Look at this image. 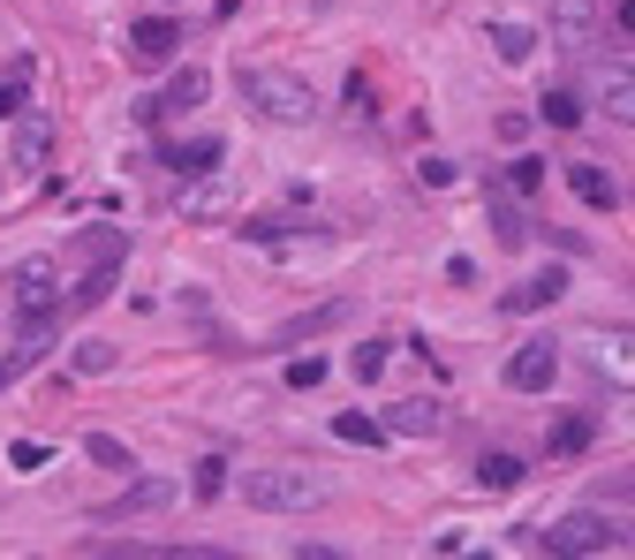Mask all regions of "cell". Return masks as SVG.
<instances>
[{"instance_id": "1", "label": "cell", "mask_w": 635, "mask_h": 560, "mask_svg": "<svg viewBox=\"0 0 635 560\" xmlns=\"http://www.w3.org/2000/svg\"><path fill=\"white\" fill-rule=\"evenodd\" d=\"M8 318H16V356L31 364V356L45 348V334H53V318H61V281H53L45 258L8 273Z\"/></svg>"}, {"instance_id": "2", "label": "cell", "mask_w": 635, "mask_h": 560, "mask_svg": "<svg viewBox=\"0 0 635 560\" xmlns=\"http://www.w3.org/2000/svg\"><path fill=\"white\" fill-rule=\"evenodd\" d=\"M235 84L250 99L265 122H280V130H303V122H318V91L288 77V69H235Z\"/></svg>"}, {"instance_id": "3", "label": "cell", "mask_w": 635, "mask_h": 560, "mask_svg": "<svg viewBox=\"0 0 635 560\" xmlns=\"http://www.w3.org/2000/svg\"><path fill=\"white\" fill-rule=\"evenodd\" d=\"M243 500L265 508V516H303L326 500V477L318 470H288V462H265V470H243Z\"/></svg>"}, {"instance_id": "4", "label": "cell", "mask_w": 635, "mask_h": 560, "mask_svg": "<svg viewBox=\"0 0 635 560\" xmlns=\"http://www.w3.org/2000/svg\"><path fill=\"white\" fill-rule=\"evenodd\" d=\"M605 546H628V522H605V516H560V522H545V553L552 560H591V553H605Z\"/></svg>"}, {"instance_id": "5", "label": "cell", "mask_w": 635, "mask_h": 560, "mask_svg": "<svg viewBox=\"0 0 635 560\" xmlns=\"http://www.w3.org/2000/svg\"><path fill=\"white\" fill-rule=\"evenodd\" d=\"M182 53V23L174 16H144V23H129V61H144V69H160Z\"/></svg>"}, {"instance_id": "6", "label": "cell", "mask_w": 635, "mask_h": 560, "mask_svg": "<svg viewBox=\"0 0 635 560\" xmlns=\"http://www.w3.org/2000/svg\"><path fill=\"white\" fill-rule=\"evenodd\" d=\"M340 318H348V303H318L310 318H288V326H273V334L250 342V348H257V356H288V348H303L310 334H326V326H340Z\"/></svg>"}, {"instance_id": "7", "label": "cell", "mask_w": 635, "mask_h": 560, "mask_svg": "<svg viewBox=\"0 0 635 560\" xmlns=\"http://www.w3.org/2000/svg\"><path fill=\"white\" fill-rule=\"evenodd\" d=\"M552 379H560V356H552V342H522L508 356V387L514 394H545Z\"/></svg>"}, {"instance_id": "8", "label": "cell", "mask_w": 635, "mask_h": 560, "mask_svg": "<svg viewBox=\"0 0 635 560\" xmlns=\"http://www.w3.org/2000/svg\"><path fill=\"white\" fill-rule=\"evenodd\" d=\"M167 508H174V485H167V477H136L114 508H99V522H136V516H167Z\"/></svg>"}, {"instance_id": "9", "label": "cell", "mask_w": 635, "mask_h": 560, "mask_svg": "<svg viewBox=\"0 0 635 560\" xmlns=\"http://www.w3.org/2000/svg\"><path fill=\"white\" fill-rule=\"evenodd\" d=\"M205 91H212V77L205 69H182L160 99H144V122H160V114H190V106H205Z\"/></svg>"}, {"instance_id": "10", "label": "cell", "mask_w": 635, "mask_h": 560, "mask_svg": "<svg viewBox=\"0 0 635 560\" xmlns=\"http://www.w3.org/2000/svg\"><path fill=\"white\" fill-rule=\"evenodd\" d=\"M552 39L560 45H591L597 39V0H552Z\"/></svg>"}, {"instance_id": "11", "label": "cell", "mask_w": 635, "mask_h": 560, "mask_svg": "<svg viewBox=\"0 0 635 560\" xmlns=\"http://www.w3.org/2000/svg\"><path fill=\"white\" fill-rule=\"evenodd\" d=\"M567 190H575L591 213H613V205H621V182H613L605 167H591V160H575V167H567Z\"/></svg>"}, {"instance_id": "12", "label": "cell", "mask_w": 635, "mask_h": 560, "mask_svg": "<svg viewBox=\"0 0 635 560\" xmlns=\"http://www.w3.org/2000/svg\"><path fill=\"white\" fill-rule=\"evenodd\" d=\"M386 431H401V439H431V431H439V401H393V409H386Z\"/></svg>"}, {"instance_id": "13", "label": "cell", "mask_w": 635, "mask_h": 560, "mask_svg": "<svg viewBox=\"0 0 635 560\" xmlns=\"http://www.w3.org/2000/svg\"><path fill=\"white\" fill-rule=\"evenodd\" d=\"M560 296H567V273H537V281H522V288H508L500 303H508L514 318H522V310H545V303H560Z\"/></svg>"}, {"instance_id": "14", "label": "cell", "mask_w": 635, "mask_h": 560, "mask_svg": "<svg viewBox=\"0 0 635 560\" xmlns=\"http://www.w3.org/2000/svg\"><path fill=\"white\" fill-rule=\"evenodd\" d=\"M69 251H76V258L84 265H122V227H84V235H76V243H69Z\"/></svg>"}, {"instance_id": "15", "label": "cell", "mask_w": 635, "mask_h": 560, "mask_svg": "<svg viewBox=\"0 0 635 560\" xmlns=\"http://www.w3.org/2000/svg\"><path fill=\"white\" fill-rule=\"evenodd\" d=\"M219 152H227L219 136H190V144H174V152H167V167L174 174H212V167H219Z\"/></svg>"}, {"instance_id": "16", "label": "cell", "mask_w": 635, "mask_h": 560, "mask_svg": "<svg viewBox=\"0 0 635 560\" xmlns=\"http://www.w3.org/2000/svg\"><path fill=\"white\" fill-rule=\"evenodd\" d=\"M492 53H500L508 69H522V61L537 53V31H530V23H492Z\"/></svg>"}, {"instance_id": "17", "label": "cell", "mask_w": 635, "mask_h": 560, "mask_svg": "<svg viewBox=\"0 0 635 560\" xmlns=\"http://www.w3.org/2000/svg\"><path fill=\"white\" fill-rule=\"evenodd\" d=\"M84 455L99 462V470H114V477H129V470H136V455H129V447L114 439V431H91V439H84Z\"/></svg>"}, {"instance_id": "18", "label": "cell", "mask_w": 635, "mask_h": 560, "mask_svg": "<svg viewBox=\"0 0 635 560\" xmlns=\"http://www.w3.org/2000/svg\"><path fill=\"white\" fill-rule=\"evenodd\" d=\"M492 227H500V243H508V251H522V243H530V220H522V205H514V197H492Z\"/></svg>"}, {"instance_id": "19", "label": "cell", "mask_w": 635, "mask_h": 560, "mask_svg": "<svg viewBox=\"0 0 635 560\" xmlns=\"http://www.w3.org/2000/svg\"><path fill=\"white\" fill-rule=\"evenodd\" d=\"M334 439H348V447H379L386 425H371L363 409H340V417H334Z\"/></svg>"}, {"instance_id": "20", "label": "cell", "mask_w": 635, "mask_h": 560, "mask_svg": "<svg viewBox=\"0 0 635 560\" xmlns=\"http://www.w3.org/2000/svg\"><path fill=\"white\" fill-rule=\"evenodd\" d=\"M477 485H492V492L522 485V455H484V462H477Z\"/></svg>"}, {"instance_id": "21", "label": "cell", "mask_w": 635, "mask_h": 560, "mask_svg": "<svg viewBox=\"0 0 635 560\" xmlns=\"http://www.w3.org/2000/svg\"><path fill=\"white\" fill-rule=\"evenodd\" d=\"M537 114H545L552 130H575V122H583V99H575V91H545V99H537Z\"/></svg>"}, {"instance_id": "22", "label": "cell", "mask_w": 635, "mask_h": 560, "mask_svg": "<svg viewBox=\"0 0 635 560\" xmlns=\"http://www.w3.org/2000/svg\"><path fill=\"white\" fill-rule=\"evenodd\" d=\"M583 447H591V425H583V417H567V425H560V431L545 439V455H552V462H567V455H583Z\"/></svg>"}, {"instance_id": "23", "label": "cell", "mask_w": 635, "mask_h": 560, "mask_svg": "<svg viewBox=\"0 0 635 560\" xmlns=\"http://www.w3.org/2000/svg\"><path fill=\"white\" fill-rule=\"evenodd\" d=\"M190 492H197V500H219V492H227V462H219V455H205V462H197V477H190Z\"/></svg>"}, {"instance_id": "24", "label": "cell", "mask_w": 635, "mask_h": 560, "mask_svg": "<svg viewBox=\"0 0 635 560\" xmlns=\"http://www.w3.org/2000/svg\"><path fill=\"white\" fill-rule=\"evenodd\" d=\"M508 190H514V197H537V190H545V160H514Z\"/></svg>"}, {"instance_id": "25", "label": "cell", "mask_w": 635, "mask_h": 560, "mask_svg": "<svg viewBox=\"0 0 635 560\" xmlns=\"http://www.w3.org/2000/svg\"><path fill=\"white\" fill-rule=\"evenodd\" d=\"M45 462H53V455H45L39 439H16V447H8V470H23V477H39Z\"/></svg>"}, {"instance_id": "26", "label": "cell", "mask_w": 635, "mask_h": 560, "mask_svg": "<svg viewBox=\"0 0 635 560\" xmlns=\"http://www.w3.org/2000/svg\"><path fill=\"white\" fill-rule=\"evenodd\" d=\"M348 371H356V379H379V371H386V342H356Z\"/></svg>"}, {"instance_id": "27", "label": "cell", "mask_w": 635, "mask_h": 560, "mask_svg": "<svg viewBox=\"0 0 635 560\" xmlns=\"http://www.w3.org/2000/svg\"><path fill=\"white\" fill-rule=\"evenodd\" d=\"M16 160H23V167H45V122H23V136H16Z\"/></svg>"}, {"instance_id": "28", "label": "cell", "mask_w": 635, "mask_h": 560, "mask_svg": "<svg viewBox=\"0 0 635 560\" xmlns=\"http://www.w3.org/2000/svg\"><path fill=\"white\" fill-rule=\"evenodd\" d=\"M76 371H84V379L114 371V342H84V348H76Z\"/></svg>"}, {"instance_id": "29", "label": "cell", "mask_w": 635, "mask_h": 560, "mask_svg": "<svg viewBox=\"0 0 635 560\" xmlns=\"http://www.w3.org/2000/svg\"><path fill=\"white\" fill-rule=\"evenodd\" d=\"M318 379H326V356H296V364H288V387H318Z\"/></svg>"}, {"instance_id": "30", "label": "cell", "mask_w": 635, "mask_h": 560, "mask_svg": "<svg viewBox=\"0 0 635 560\" xmlns=\"http://www.w3.org/2000/svg\"><path fill=\"white\" fill-rule=\"evenodd\" d=\"M8 114H23V84H16V77H0V122H8Z\"/></svg>"}, {"instance_id": "31", "label": "cell", "mask_w": 635, "mask_h": 560, "mask_svg": "<svg viewBox=\"0 0 635 560\" xmlns=\"http://www.w3.org/2000/svg\"><path fill=\"white\" fill-rule=\"evenodd\" d=\"M16 371H23V356H0V387H16Z\"/></svg>"}]
</instances>
